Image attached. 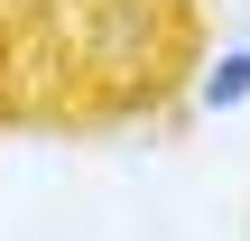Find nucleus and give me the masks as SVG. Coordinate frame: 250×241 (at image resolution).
I'll return each mask as SVG.
<instances>
[{
  "label": "nucleus",
  "instance_id": "1",
  "mask_svg": "<svg viewBox=\"0 0 250 241\" xmlns=\"http://www.w3.org/2000/svg\"><path fill=\"white\" fill-rule=\"evenodd\" d=\"M204 102H213V111H232V102H250V46H241V56H223V65L204 74Z\"/></svg>",
  "mask_w": 250,
  "mask_h": 241
}]
</instances>
